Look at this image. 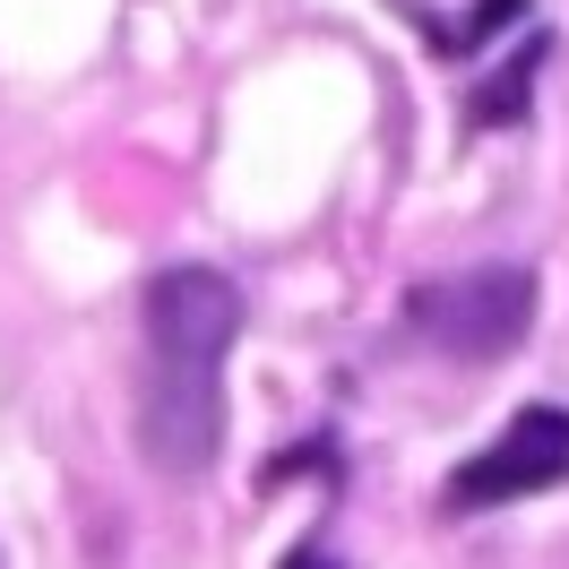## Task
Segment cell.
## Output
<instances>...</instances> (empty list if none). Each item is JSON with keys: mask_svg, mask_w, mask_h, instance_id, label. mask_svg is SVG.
I'll return each instance as SVG.
<instances>
[{"mask_svg": "<svg viewBox=\"0 0 569 569\" xmlns=\"http://www.w3.org/2000/svg\"><path fill=\"white\" fill-rule=\"evenodd\" d=\"M147 320V355L156 362H224L233 337H242V284L208 268V259H181V268H156L139 293Z\"/></svg>", "mask_w": 569, "mask_h": 569, "instance_id": "obj_4", "label": "cell"}, {"mask_svg": "<svg viewBox=\"0 0 569 569\" xmlns=\"http://www.w3.org/2000/svg\"><path fill=\"white\" fill-rule=\"evenodd\" d=\"M139 458L173 483H190L224 458V362H156L147 371Z\"/></svg>", "mask_w": 569, "mask_h": 569, "instance_id": "obj_3", "label": "cell"}, {"mask_svg": "<svg viewBox=\"0 0 569 569\" xmlns=\"http://www.w3.org/2000/svg\"><path fill=\"white\" fill-rule=\"evenodd\" d=\"M561 483H569V406L535 397V406H518V415L500 423L492 449H475L466 466H449L440 509H449V518H483V509L561 492Z\"/></svg>", "mask_w": 569, "mask_h": 569, "instance_id": "obj_2", "label": "cell"}, {"mask_svg": "<svg viewBox=\"0 0 569 569\" xmlns=\"http://www.w3.org/2000/svg\"><path fill=\"white\" fill-rule=\"evenodd\" d=\"M277 569H346V561H337V552H320V543H293Z\"/></svg>", "mask_w": 569, "mask_h": 569, "instance_id": "obj_7", "label": "cell"}, {"mask_svg": "<svg viewBox=\"0 0 569 569\" xmlns=\"http://www.w3.org/2000/svg\"><path fill=\"white\" fill-rule=\"evenodd\" d=\"M552 27H527V43L509 52V61H492V78H475L466 87V130H527L535 121V78L552 70Z\"/></svg>", "mask_w": 569, "mask_h": 569, "instance_id": "obj_5", "label": "cell"}, {"mask_svg": "<svg viewBox=\"0 0 569 569\" xmlns=\"http://www.w3.org/2000/svg\"><path fill=\"white\" fill-rule=\"evenodd\" d=\"M535 268L492 259V268H458V277H423L406 293V328L449 362H509L535 328Z\"/></svg>", "mask_w": 569, "mask_h": 569, "instance_id": "obj_1", "label": "cell"}, {"mask_svg": "<svg viewBox=\"0 0 569 569\" xmlns=\"http://www.w3.org/2000/svg\"><path fill=\"white\" fill-rule=\"evenodd\" d=\"M0 569H9V561H0Z\"/></svg>", "mask_w": 569, "mask_h": 569, "instance_id": "obj_8", "label": "cell"}, {"mask_svg": "<svg viewBox=\"0 0 569 569\" xmlns=\"http://www.w3.org/2000/svg\"><path fill=\"white\" fill-rule=\"evenodd\" d=\"M389 9H406V27H415L440 61H475L492 36H509V27H527V18H535V0H475L458 27H449V18H431V9H415V0H389Z\"/></svg>", "mask_w": 569, "mask_h": 569, "instance_id": "obj_6", "label": "cell"}]
</instances>
